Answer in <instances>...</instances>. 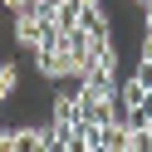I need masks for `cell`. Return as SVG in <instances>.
Returning a JSON list of instances; mask_svg holds the SVG:
<instances>
[{
	"label": "cell",
	"instance_id": "cell-1",
	"mask_svg": "<svg viewBox=\"0 0 152 152\" xmlns=\"http://www.w3.org/2000/svg\"><path fill=\"white\" fill-rule=\"evenodd\" d=\"M54 34H59V25L54 20H44V15H30V10H15V44L20 49H39V44H49Z\"/></svg>",
	"mask_w": 152,
	"mask_h": 152
},
{
	"label": "cell",
	"instance_id": "cell-3",
	"mask_svg": "<svg viewBox=\"0 0 152 152\" xmlns=\"http://www.w3.org/2000/svg\"><path fill=\"white\" fill-rule=\"evenodd\" d=\"M0 5H5V10H10V15H15V10H20V5H25V0H0Z\"/></svg>",
	"mask_w": 152,
	"mask_h": 152
},
{
	"label": "cell",
	"instance_id": "cell-2",
	"mask_svg": "<svg viewBox=\"0 0 152 152\" xmlns=\"http://www.w3.org/2000/svg\"><path fill=\"white\" fill-rule=\"evenodd\" d=\"M10 88H15V64H0V103L10 98Z\"/></svg>",
	"mask_w": 152,
	"mask_h": 152
}]
</instances>
